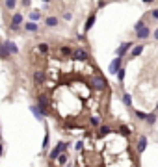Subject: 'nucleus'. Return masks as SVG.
Segmentation results:
<instances>
[{"mask_svg": "<svg viewBox=\"0 0 158 167\" xmlns=\"http://www.w3.org/2000/svg\"><path fill=\"white\" fill-rule=\"evenodd\" d=\"M23 23H24V17L20 15V13H15V15L11 17V23H9V30H13V32L20 30V26H23Z\"/></svg>", "mask_w": 158, "mask_h": 167, "instance_id": "f257e3e1", "label": "nucleus"}, {"mask_svg": "<svg viewBox=\"0 0 158 167\" xmlns=\"http://www.w3.org/2000/svg\"><path fill=\"white\" fill-rule=\"evenodd\" d=\"M65 149H67V143L60 141V143H58V147H56V149H54V150L50 152V160H56V158H58V156H60V154H61V152H63Z\"/></svg>", "mask_w": 158, "mask_h": 167, "instance_id": "f03ea898", "label": "nucleus"}, {"mask_svg": "<svg viewBox=\"0 0 158 167\" xmlns=\"http://www.w3.org/2000/svg\"><path fill=\"white\" fill-rule=\"evenodd\" d=\"M119 69H121V56H117V58L110 63V73H112V74H117Z\"/></svg>", "mask_w": 158, "mask_h": 167, "instance_id": "7ed1b4c3", "label": "nucleus"}, {"mask_svg": "<svg viewBox=\"0 0 158 167\" xmlns=\"http://www.w3.org/2000/svg\"><path fill=\"white\" fill-rule=\"evenodd\" d=\"M149 36H151V30H149V28H145V26L140 28V30H136V37H138V39H145Z\"/></svg>", "mask_w": 158, "mask_h": 167, "instance_id": "20e7f679", "label": "nucleus"}, {"mask_svg": "<svg viewBox=\"0 0 158 167\" xmlns=\"http://www.w3.org/2000/svg\"><path fill=\"white\" fill-rule=\"evenodd\" d=\"M24 30L33 33V32H37V30H39V26H37V23H36V20H28V23L24 24Z\"/></svg>", "mask_w": 158, "mask_h": 167, "instance_id": "39448f33", "label": "nucleus"}, {"mask_svg": "<svg viewBox=\"0 0 158 167\" xmlns=\"http://www.w3.org/2000/svg\"><path fill=\"white\" fill-rule=\"evenodd\" d=\"M0 58H9V48H8V45L6 43H0Z\"/></svg>", "mask_w": 158, "mask_h": 167, "instance_id": "423d86ee", "label": "nucleus"}, {"mask_svg": "<svg viewBox=\"0 0 158 167\" xmlns=\"http://www.w3.org/2000/svg\"><path fill=\"white\" fill-rule=\"evenodd\" d=\"M45 24L49 26V28H54V26H58V19L56 17H47L45 19Z\"/></svg>", "mask_w": 158, "mask_h": 167, "instance_id": "0eeeda50", "label": "nucleus"}, {"mask_svg": "<svg viewBox=\"0 0 158 167\" xmlns=\"http://www.w3.org/2000/svg\"><path fill=\"white\" fill-rule=\"evenodd\" d=\"M37 104H39V106H43V108H47V104H49V99H47V95H39Z\"/></svg>", "mask_w": 158, "mask_h": 167, "instance_id": "6e6552de", "label": "nucleus"}, {"mask_svg": "<svg viewBox=\"0 0 158 167\" xmlns=\"http://www.w3.org/2000/svg\"><path fill=\"white\" fill-rule=\"evenodd\" d=\"M74 58L76 60H87V52L86 50H76L74 52Z\"/></svg>", "mask_w": 158, "mask_h": 167, "instance_id": "1a4fd4ad", "label": "nucleus"}, {"mask_svg": "<svg viewBox=\"0 0 158 167\" xmlns=\"http://www.w3.org/2000/svg\"><path fill=\"white\" fill-rule=\"evenodd\" d=\"M128 48H130V45H128V43H123V45L117 48V56H123V54H125V52L128 50Z\"/></svg>", "mask_w": 158, "mask_h": 167, "instance_id": "9d476101", "label": "nucleus"}, {"mask_svg": "<svg viewBox=\"0 0 158 167\" xmlns=\"http://www.w3.org/2000/svg\"><path fill=\"white\" fill-rule=\"evenodd\" d=\"M6 45H8V48H9V52H11V54H17V52H19V48H17L15 43H11V41H6Z\"/></svg>", "mask_w": 158, "mask_h": 167, "instance_id": "9b49d317", "label": "nucleus"}, {"mask_svg": "<svg viewBox=\"0 0 158 167\" xmlns=\"http://www.w3.org/2000/svg\"><path fill=\"white\" fill-rule=\"evenodd\" d=\"M145 147H147V139H145V137H140V143H138V150H140V152H143V150H145Z\"/></svg>", "mask_w": 158, "mask_h": 167, "instance_id": "f8f14e48", "label": "nucleus"}, {"mask_svg": "<svg viewBox=\"0 0 158 167\" xmlns=\"http://www.w3.org/2000/svg\"><path fill=\"white\" fill-rule=\"evenodd\" d=\"M4 6L8 9H15V6H17V0H4Z\"/></svg>", "mask_w": 158, "mask_h": 167, "instance_id": "ddd939ff", "label": "nucleus"}, {"mask_svg": "<svg viewBox=\"0 0 158 167\" xmlns=\"http://www.w3.org/2000/svg\"><path fill=\"white\" fill-rule=\"evenodd\" d=\"M141 52H143V46H141V45H138V46H134V48H132V52H130V56H140Z\"/></svg>", "mask_w": 158, "mask_h": 167, "instance_id": "4468645a", "label": "nucleus"}, {"mask_svg": "<svg viewBox=\"0 0 158 167\" xmlns=\"http://www.w3.org/2000/svg\"><path fill=\"white\" fill-rule=\"evenodd\" d=\"M95 24V15H89L87 23H86V30H91V26Z\"/></svg>", "mask_w": 158, "mask_h": 167, "instance_id": "2eb2a0df", "label": "nucleus"}, {"mask_svg": "<svg viewBox=\"0 0 158 167\" xmlns=\"http://www.w3.org/2000/svg\"><path fill=\"white\" fill-rule=\"evenodd\" d=\"M33 80H36V82H43L45 80V76H43V73H33Z\"/></svg>", "mask_w": 158, "mask_h": 167, "instance_id": "dca6fc26", "label": "nucleus"}, {"mask_svg": "<svg viewBox=\"0 0 158 167\" xmlns=\"http://www.w3.org/2000/svg\"><path fill=\"white\" fill-rule=\"evenodd\" d=\"M41 19V13L39 11H32L30 13V20H39Z\"/></svg>", "mask_w": 158, "mask_h": 167, "instance_id": "f3484780", "label": "nucleus"}, {"mask_svg": "<svg viewBox=\"0 0 158 167\" xmlns=\"http://www.w3.org/2000/svg\"><path fill=\"white\" fill-rule=\"evenodd\" d=\"M95 87L102 89V87H104V80H102V78H95Z\"/></svg>", "mask_w": 158, "mask_h": 167, "instance_id": "a211bd4d", "label": "nucleus"}, {"mask_svg": "<svg viewBox=\"0 0 158 167\" xmlns=\"http://www.w3.org/2000/svg\"><path fill=\"white\" fill-rule=\"evenodd\" d=\"M58 163H60V165H65V163H67V154L58 156Z\"/></svg>", "mask_w": 158, "mask_h": 167, "instance_id": "6ab92c4d", "label": "nucleus"}, {"mask_svg": "<svg viewBox=\"0 0 158 167\" xmlns=\"http://www.w3.org/2000/svg\"><path fill=\"white\" fill-rule=\"evenodd\" d=\"M117 78H119V82H123V78H125V69H119V71H117Z\"/></svg>", "mask_w": 158, "mask_h": 167, "instance_id": "aec40b11", "label": "nucleus"}, {"mask_svg": "<svg viewBox=\"0 0 158 167\" xmlns=\"http://www.w3.org/2000/svg\"><path fill=\"white\" fill-rule=\"evenodd\" d=\"M61 54H63V56H69V54H71V48H67V46H61Z\"/></svg>", "mask_w": 158, "mask_h": 167, "instance_id": "412c9836", "label": "nucleus"}, {"mask_svg": "<svg viewBox=\"0 0 158 167\" xmlns=\"http://www.w3.org/2000/svg\"><path fill=\"white\" fill-rule=\"evenodd\" d=\"M154 121H156V115H147V123L149 124H153Z\"/></svg>", "mask_w": 158, "mask_h": 167, "instance_id": "4be33fe9", "label": "nucleus"}, {"mask_svg": "<svg viewBox=\"0 0 158 167\" xmlns=\"http://www.w3.org/2000/svg\"><path fill=\"white\" fill-rule=\"evenodd\" d=\"M39 50H41V52H49V46H47L45 43H41V45H39Z\"/></svg>", "mask_w": 158, "mask_h": 167, "instance_id": "5701e85b", "label": "nucleus"}, {"mask_svg": "<svg viewBox=\"0 0 158 167\" xmlns=\"http://www.w3.org/2000/svg\"><path fill=\"white\" fill-rule=\"evenodd\" d=\"M123 100H125V104H130V102H132V99H130V95H125V97H123Z\"/></svg>", "mask_w": 158, "mask_h": 167, "instance_id": "b1692460", "label": "nucleus"}, {"mask_svg": "<svg viewBox=\"0 0 158 167\" xmlns=\"http://www.w3.org/2000/svg\"><path fill=\"white\" fill-rule=\"evenodd\" d=\"M136 115H138V117H140V119H147V115H145V113H143V111H136Z\"/></svg>", "mask_w": 158, "mask_h": 167, "instance_id": "393cba45", "label": "nucleus"}, {"mask_svg": "<svg viewBox=\"0 0 158 167\" xmlns=\"http://www.w3.org/2000/svg\"><path fill=\"white\" fill-rule=\"evenodd\" d=\"M108 132H110V128H108V126H102V130H100V134H108Z\"/></svg>", "mask_w": 158, "mask_h": 167, "instance_id": "a878e982", "label": "nucleus"}, {"mask_svg": "<svg viewBox=\"0 0 158 167\" xmlns=\"http://www.w3.org/2000/svg\"><path fill=\"white\" fill-rule=\"evenodd\" d=\"M121 132H123V134H130V130H128L127 126H123V128H121Z\"/></svg>", "mask_w": 158, "mask_h": 167, "instance_id": "bb28decb", "label": "nucleus"}, {"mask_svg": "<svg viewBox=\"0 0 158 167\" xmlns=\"http://www.w3.org/2000/svg\"><path fill=\"white\" fill-rule=\"evenodd\" d=\"M71 17H73L71 13H65V15H63V19H65V20H71Z\"/></svg>", "mask_w": 158, "mask_h": 167, "instance_id": "cd10ccee", "label": "nucleus"}, {"mask_svg": "<svg viewBox=\"0 0 158 167\" xmlns=\"http://www.w3.org/2000/svg\"><path fill=\"white\" fill-rule=\"evenodd\" d=\"M23 4H24V6H28V4H30V0H23Z\"/></svg>", "mask_w": 158, "mask_h": 167, "instance_id": "c85d7f7f", "label": "nucleus"}, {"mask_svg": "<svg viewBox=\"0 0 158 167\" xmlns=\"http://www.w3.org/2000/svg\"><path fill=\"white\" fill-rule=\"evenodd\" d=\"M153 17H156V19H158V9H156V11L153 13Z\"/></svg>", "mask_w": 158, "mask_h": 167, "instance_id": "c756f323", "label": "nucleus"}, {"mask_svg": "<svg viewBox=\"0 0 158 167\" xmlns=\"http://www.w3.org/2000/svg\"><path fill=\"white\" fill-rule=\"evenodd\" d=\"M0 156H2V143H0Z\"/></svg>", "mask_w": 158, "mask_h": 167, "instance_id": "7c9ffc66", "label": "nucleus"}, {"mask_svg": "<svg viewBox=\"0 0 158 167\" xmlns=\"http://www.w3.org/2000/svg\"><path fill=\"white\" fill-rule=\"evenodd\" d=\"M154 37H156V39H158V30H156V32H154Z\"/></svg>", "mask_w": 158, "mask_h": 167, "instance_id": "2f4dec72", "label": "nucleus"}, {"mask_svg": "<svg viewBox=\"0 0 158 167\" xmlns=\"http://www.w3.org/2000/svg\"><path fill=\"white\" fill-rule=\"evenodd\" d=\"M143 2H151V0H143Z\"/></svg>", "mask_w": 158, "mask_h": 167, "instance_id": "473e14b6", "label": "nucleus"}, {"mask_svg": "<svg viewBox=\"0 0 158 167\" xmlns=\"http://www.w3.org/2000/svg\"><path fill=\"white\" fill-rule=\"evenodd\" d=\"M43 2H50V0H43Z\"/></svg>", "mask_w": 158, "mask_h": 167, "instance_id": "72a5a7b5", "label": "nucleus"}]
</instances>
